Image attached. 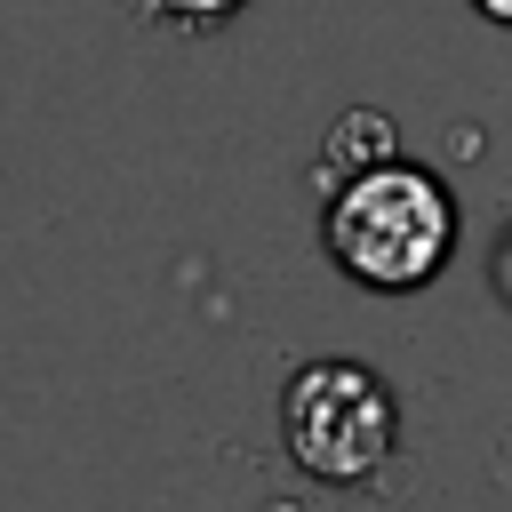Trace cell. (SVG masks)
<instances>
[{
    "instance_id": "obj_2",
    "label": "cell",
    "mask_w": 512,
    "mask_h": 512,
    "mask_svg": "<svg viewBox=\"0 0 512 512\" xmlns=\"http://www.w3.org/2000/svg\"><path fill=\"white\" fill-rule=\"evenodd\" d=\"M280 440H288V456L312 480L368 488L392 464L400 408H392L376 368H360V360H304L288 376V392H280Z\"/></svg>"
},
{
    "instance_id": "obj_4",
    "label": "cell",
    "mask_w": 512,
    "mask_h": 512,
    "mask_svg": "<svg viewBox=\"0 0 512 512\" xmlns=\"http://www.w3.org/2000/svg\"><path fill=\"white\" fill-rule=\"evenodd\" d=\"M480 16H496V24H512V0H472Z\"/></svg>"
},
{
    "instance_id": "obj_3",
    "label": "cell",
    "mask_w": 512,
    "mask_h": 512,
    "mask_svg": "<svg viewBox=\"0 0 512 512\" xmlns=\"http://www.w3.org/2000/svg\"><path fill=\"white\" fill-rule=\"evenodd\" d=\"M144 16H160V24H184V32H208V24H224L232 8H248V0H136Z\"/></svg>"
},
{
    "instance_id": "obj_1",
    "label": "cell",
    "mask_w": 512,
    "mask_h": 512,
    "mask_svg": "<svg viewBox=\"0 0 512 512\" xmlns=\"http://www.w3.org/2000/svg\"><path fill=\"white\" fill-rule=\"evenodd\" d=\"M456 240V208L440 192V176L424 168H360L336 200H328V256L336 272H352L376 296H408L448 264Z\"/></svg>"
}]
</instances>
